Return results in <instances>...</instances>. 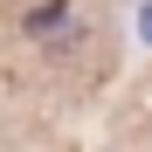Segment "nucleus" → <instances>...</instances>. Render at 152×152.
Instances as JSON below:
<instances>
[{"mask_svg": "<svg viewBox=\"0 0 152 152\" xmlns=\"http://www.w3.org/2000/svg\"><path fill=\"white\" fill-rule=\"evenodd\" d=\"M145 28H152V14H145Z\"/></svg>", "mask_w": 152, "mask_h": 152, "instance_id": "obj_1", "label": "nucleus"}]
</instances>
